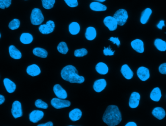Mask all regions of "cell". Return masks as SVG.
<instances>
[{
	"instance_id": "obj_1",
	"label": "cell",
	"mask_w": 166,
	"mask_h": 126,
	"mask_svg": "<svg viewBox=\"0 0 166 126\" xmlns=\"http://www.w3.org/2000/svg\"><path fill=\"white\" fill-rule=\"evenodd\" d=\"M122 114L118 106L109 105L107 107L103 116V120L108 126H115L122 121Z\"/></svg>"
},
{
	"instance_id": "obj_2",
	"label": "cell",
	"mask_w": 166,
	"mask_h": 126,
	"mask_svg": "<svg viewBox=\"0 0 166 126\" xmlns=\"http://www.w3.org/2000/svg\"><path fill=\"white\" fill-rule=\"evenodd\" d=\"M63 79L70 83L82 84L85 81L83 76L78 74V70L73 65H68L64 67L61 72Z\"/></svg>"
},
{
	"instance_id": "obj_3",
	"label": "cell",
	"mask_w": 166,
	"mask_h": 126,
	"mask_svg": "<svg viewBox=\"0 0 166 126\" xmlns=\"http://www.w3.org/2000/svg\"><path fill=\"white\" fill-rule=\"evenodd\" d=\"M30 20L32 24L38 25L41 24L44 20V17L39 8H35L33 9Z\"/></svg>"
},
{
	"instance_id": "obj_4",
	"label": "cell",
	"mask_w": 166,
	"mask_h": 126,
	"mask_svg": "<svg viewBox=\"0 0 166 126\" xmlns=\"http://www.w3.org/2000/svg\"><path fill=\"white\" fill-rule=\"evenodd\" d=\"M113 17L117 21L119 25L123 26L126 24L128 18V13L124 9H119L114 14Z\"/></svg>"
},
{
	"instance_id": "obj_5",
	"label": "cell",
	"mask_w": 166,
	"mask_h": 126,
	"mask_svg": "<svg viewBox=\"0 0 166 126\" xmlns=\"http://www.w3.org/2000/svg\"><path fill=\"white\" fill-rule=\"evenodd\" d=\"M51 103L52 106L56 109L69 107L70 105V101L65 100V99L58 98H52Z\"/></svg>"
},
{
	"instance_id": "obj_6",
	"label": "cell",
	"mask_w": 166,
	"mask_h": 126,
	"mask_svg": "<svg viewBox=\"0 0 166 126\" xmlns=\"http://www.w3.org/2000/svg\"><path fill=\"white\" fill-rule=\"evenodd\" d=\"M55 24L52 20H49L45 24L40 25L39 31L41 34L48 35L54 32L55 28Z\"/></svg>"
},
{
	"instance_id": "obj_7",
	"label": "cell",
	"mask_w": 166,
	"mask_h": 126,
	"mask_svg": "<svg viewBox=\"0 0 166 126\" xmlns=\"http://www.w3.org/2000/svg\"><path fill=\"white\" fill-rule=\"evenodd\" d=\"M104 24L110 31L116 30L118 27L117 21L112 16H107L104 20Z\"/></svg>"
},
{
	"instance_id": "obj_8",
	"label": "cell",
	"mask_w": 166,
	"mask_h": 126,
	"mask_svg": "<svg viewBox=\"0 0 166 126\" xmlns=\"http://www.w3.org/2000/svg\"><path fill=\"white\" fill-rule=\"evenodd\" d=\"M11 113L15 118H18L22 116V108L20 102L18 101L14 102L11 109Z\"/></svg>"
},
{
	"instance_id": "obj_9",
	"label": "cell",
	"mask_w": 166,
	"mask_h": 126,
	"mask_svg": "<svg viewBox=\"0 0 166 126\" xmlns=\"http://www.w3.org/2000/svg\"><path fill=\"white\" fill-rule=\"evenodd\" d=\"M141 95L138 93L134 92L132 93L129 102V105L132 109L136 108L139 105Z\"/></svg>"
},
{
	"instance_id": "obj_10",
	"label": "cell",
	"mask_w": 166,
	"mask_h": 126,
	"mask_svg": "<svg viewBox=\"0 0 166 126\" xmlns=\"http://www.w3.org/2000/svg\"><path fill=\"white\" fill-rule=\"evenodd\" d=\"M137 75L139 79L143 81L148 80L150 76L148 68L144 67H141L138 68L137 70Z\"/></svg>"
},
{
	"instance_id": "obj_11",
	"label": "cell",
	"mask_w": 166,
	"mask_h": 126,
	"mask_svg": "<svg viewBox=\"0 0 166 126\" xmlns=\"http://www.w3.org/2000/svg\"><path fill=\"white\" fill-rule=\"evenodd\" d=\"M43 112L40 110H34L29 115V119L33 123H36L43 117Z\"/></svg>"
},
{
	"instance_id": "obj_12",
	"label": "cell",
	"mask_w": 166,
	"mask_h": 126,
	"mask_svg": "<svg viewBox=\"0 0 166 126\" xmlns=\"http://www.w3.org/2000/svg\"><path fill=\"white\" fill-rule=\"evenodd\" d=\"M131 45L134 50L139 54H142L144 51V43L141 40L136 39L131 43Z\"/></svg>"
},
{
	"instance_id": "obj_13",
	"label": "cell",
	"mask_w": 166,
	"mask_h": 126,
	"mask_svg": "<svg viewBox=\"0 0 166 126\" xmlns=\"http://www.w3.org/2000/svg\"><path fill=\"white\" fill-rule=\"evenodd\" d=\"M53 90L55 95L58 98L61 99H66L68 97L67 92L64 88L62 87L60 85L57 84L55 85L53 88Z\"/></svg>"
},
{
	"instance_id": "obj_14",
	"label": "cell",
	"mask_w": 166,
	"mask_h": 126,
	"mask_svg": "<svg viewBox=\"0 0 166 126\" xmlns=\"http://www.w3.org/2000/svg\"><path fill=\"white\" fill-rule=\"evenodd\" d=\"M106 85H107V83H106L105 80L104 79L98 80L94 83V90L96 92H101L106 87Z\"/></svg>"
},
{
	"instance_id": "obj_15",
	"label": "cell",
	"mask_w": 166,
	"mask_h": 126,
	"mask_svg": "<svg viewBox=\"0 0 166 126\" xmlns=\"http://www.w3.org/2000/svg\"><path fill=\"white\" fill-rule=\"evenodd\" d=\"M89 7L91 10H93L94 11H105L107 10L106 6L99 2H91L89 5Z\"/></svg>"
},
{
	"instance_id": "obj_16",
	"label": "cell",
	"mask_w": 166,
	"mask_h": 126,
	"mask_svg": "<svg viewBox=\"0 0 166 126\" xmlns=\"http://www.w3.org/2000/svg\"><path fill=\"white\" fill-rule=\"evenodd\" d=\"M120 72L122 73L123 77L127 80L131 79L134 76V73L128 65H123L120 69Z\"/></svg>"
},
{
	"instance_id": "obj_17",
	"label": "cell",
	"mask_w": 166,
	"mask_h": 126,
	"mask_svg": "<svg viewBox=\"0 0 166 126\" xmlns=\"http://www.w3.org/2000/svg\"><path fill=\"white\" fill-rule=\"evenodd\" d=\"M26 72L28 75L32 77H35L39 75L41 73V70L38 65L36 64L28 66L26 69Z\"/></svg>"
},
{
	"instance_id": "obj_18",
	"label": "cell",
	"mask_w": 166,
	"mask_h": 126,
	"mask_svg": "<svg viewBox=\"0 0 166 126\" xmlns=\"http://www.w3.org/2000/svg\"><path fill=\"white\" fill-rule=\"evenodd\" d=\"M3 84L7 92L12 93L14 92L16 89V85L13 81L8 78H5L3 80Z\"/></svg>"
},
{
	"instance_id": "obj_19",
	"label": "cell",
	"mask_w": 166,
	"mask_h": 126,
	"mask_svg": "<svg viewBox=\"0 0 166 126\" xmlns=\"http://www.w3.org/2000/svg\"><path fill=\"white\" fill-rule=\"evenodd\" d=\"M82 115V112L78 108L74 109L69 113V117L73 121L79 120Z\"/></svg>"
},
{
	"instance_id": "obj_20",
	"label": "cell",
	"mask_w": 166,
	"mask_h": 126,
	"mask_svg": "<svg viewBox=\"0 0 166 126\" xmlns=\"http://www.w3.org/2000/svg\"><path fill=\"white\" fill-rule=\"evenodd\" d=\"M152 114L155 117L159 120L163 119L166 116L165 110L161 107H156L152 111Z\"/></svg>"
},
{
	"instance_id": "obj_21",
	"label": "cell",
	"mask_w": 166,
	"mask_h": 126,
	"mask_svg": "<svg viewBox=\"0 0 166 126\" xmlns=\"http://www.w3.org/2000/svg\"><path fill=\"white\" fill-rule=\"evenodd\" d=\"M152 14V9L150 8H146L142 12L141 15V19H140L141 23L143 24H147Z\"/></svg>"
},
{
	"instance_id": "obj_22",
	"label": "cell",
	"mask_w": 166,
	"mask_h": 126,
	"mask_svg": "<svg viewBox=\"0 0 166 126\" xmlns=\"http://www.w3.org/2000/svg\"><path fill=\"white\" fill-rule=\"evenodd\" d=\"M97 36V33L95 28L93 27H87L86 30V33H85V37L88 40H93L96 38Z\"/></svg>"
},
{
	"instance_id": "obj_23",
	"label": "cell",
	"mask_w": 166,
	"mask_h": 126,
	"mask_svg": "<svg viewBox=\"0 0 166 126\" xmlns=\"http://www.w3.org/2000/svg\"><path fill=\"white\" fill-rule=\"evenodd\" d=\"M9 53L10 56L14 59H20L22 57L20 51L18 50L13 45H11L9 47Z\"/></svg>"
},
{
	"instance_id": "obj_24",
	"label": "cell",
	"mask_w": 166,
	"mask_h": 126,
	"mask_svg": "<svg viewBox=\"0 0 166 126\" xmlns=\"http://www.w3.org/2000/svg\"><path fill=\"white\" fill-rule=\"evenodd\" d=\"M162 94L159 87L154 88L150 94V98L154 102H158L160 100Z\"/></svg>"
},
{
	"instance_id": "obj_25",
	"label": "cell",
	"mask_w": 166,
	"mask_h": 126,
	"mask_svg": "<svg viewBox=\"0 0 166 126\" xmlns=\"http://www.w3.org/2000/svg\"><path fill=\"white\" fill-rule=\"evenodd\" d=\"M95 69L98 73L101 75H105L108 73V67L106 64L104 63L99 62L95 67Z\"/></svg>"
},
{
	"instance_id": "obj_26",
	"label": "cell",
	"mask_w": 166,
	"mask_h": 126,
	"mask_svg": "<svg viewBox=\"0 0 166 126\" xmlns=\"http://www.w3.org/2000/svg\"><path fill=\"white\" fill-rule=\"evenodd\" d=\"M69 30L71 35H77L80 31V25L76 22H73L69 25Z\"/></svg>"
},
{
	"instance_id": "obj_27",
	"label": "cell",
	"mask_w": 166,
	"mask_h": 126,
	"mask_svg": "<svg viewBox=\"0 0 166 126\" xmlns=\"http://www.w3.org/2000/svg\"><path fill=\"white\" fill-rule=\"evenodd\" d=\"M154 45L158 50L161 51H165L166 50V42L160 39L157 38L155 40Z\"/></svg>"
},
{
	"instance_id": "obj_28",
	"label": "cell",
	"mask_w": 166,
	"mask_h": 126,
	"mask_svg": "<svg viewBox=\"0 0 166 126\" xmlns=\"http://www.w3.org/2000/svg\"><path fill=\"white\" fill-rule=\"evenodd\" d=\"M34 54L40 58H45L48 56L47 50L41 48H36L33 50Z\"/></svg>"
},
{
	"instance_id": "obj_29",
	"label": "cell",
	"mask_w": 166,
	"mask_h": 126,
	"mask_svg": "<svg viewBox=\"0 0 166 126\" xmlns=\"http://www.w3.org/2000/svg\"><path fill=\"white\" fill-rule=\"evenodd\" d=\"M33 37L29 33H23L20 37V41L24 44H29L32 42Z\"/></svg>"
},
{
	"instance_id": "obj_30",
	"label": "cell",
	"mask_w": 166,
	"mask_h": 126,
	"mask_svg": "<svg viewBox=\"0 0 166 126\" xmlns=\"http://www.w3.org/2000/svg\"><path fill=\"white\" fill-rule=\"evenodd\" d=\"M57 50L60 54H66L69 51V48L65 42H61L57 47Z\"/></svg>"
},
{
	"instance_id": "obj_31",
	"label": "cell",
	"mask_w": 166,
	"mask_h": 126,
	"mask_svg": "<svg viewBox=\"0 0 166 126\" xmlns=\"http://www.w3.org/2000/svg\"><path fill=\"white\" fill-rule=\"evenodd\" d=\"M43 7L45 9H51L53 8L56 0H41Z\"/></svg>"
},
{
	"instance_id": "obj_32",
	"label": "cell",
	"mask_w": 166,
	"mask_h": 126,
	"mask_svg": "<svg viewBox=\"0 0 166 126\" xmlns=\"http://www.w3.org/2000/svg\"><path fill=\"white\" fill-rule=\"evenodd\" d=\"M20 26V21L19 20L15 19L12 21H10L8 25V27L9 29L12 30H15L19 28Z\"/></svg>"
},
{
	"instance_id": "obj_33",
	"label": "cell",
	"mask_w": 166,
	"mask_h": 126,
	"mask_svg": "<svg viewBox=\"0 0 166 126\" xmlns=\"http://www.w3.org/2000/svg\"><path fill=\"white\" fill-rule=\"evenodd\" d=\"M87 50L85 48L77 49L74 51V56L76 57H82L86 56L87 54Z\"/></svg>"
},
{
	"instance_id": "obj_34",
	"label": "cell",
	"mask_w": 166,
	"mask_h": 126,
	"mask_svg": "<svg viewBox=\"0 0 166 126\" xmlns=\"http://www.w3.org/2000/svg\"><path fill=\"white\" fill-rule=\"evenodd\" d=\"M35 106L38 108L44 109H46L48 108V105L41 99H37L35 102Z\"/></svg>"
},
{
	"instance_id": "obj_35",
	"label": "cell",
	"mask_w": 166,
	"mask_h": 126,
	"mask_svg": "<svg viewBox=\"0 0 166 126\" xmlns=\"http://www.w3.org/2000/svg\"><path fill=\"white\" fill-rule=\"evenodd\" d=\"M12 0H0V8L5 9L8 8L11 4Z\"/></svg>"
},
{
	"instance_id": "obj_36",
	"label": "cell",
	"mask_w": 166,
	"mask_h": 126,
	"mask_svg": "<svg viewBox=\"0 0 166 126\" xmlns=\"http://www.w3.org/2000/svg\"><path fill=\"white\" fill-rule=\"evenodd\" d=\"M64 1L69 7L72 8L78 6V0H64Z\"/></svg>"
},
{
	"instance_id": "obj_37",
	"label": "cell",
	"mask_w": 166,
	"mask_h": 126,
	"mask_svg": "<svg viewBox=\"0 0 166 126\" xmlns=\"http://www.w3.org/2000/svg\"><path fill=\"white\" fill-rule=\"evenodd\" d=\"M115 51H113L111 49L110 46H109L107 48L104 47V50H103L104 54L105 56H112L114 54Z\"/></svg>"
},
{
	"instance_id": "obj_38",
	"label": "cell",
	"mask_w": 166,
	"mask_h": 126,
	"mask_svg": "<svg viewBox=\"0 0 166 126\" xmlns=\"http://www.w3.org/2000/svg\"><path fill=\"white\" fill-rule=\"evenodd\" d=\"M158 69L160 73L162 74H166V63L160 65Z\"/></svg>"
},
{
	"instance_id": "obj_39",
	"label": "cell",
	"mask_w": 166,
	"mask_h": 126,
	"mask_svg": "<svg viewBox=\"0 0 166 126\" xmlns=\"http://www.w3.org/2000/svg\"><path fill=\"white\" fill-rule=\"evenodd\" d=\"M109 40H110V41H111L114 44H116L118 47H119L120 45V41H119L118 37H111L110 38H109Z\"/></svg>"
},
{
	"instance_id": "obj_40",
	"label": "cell",
	"mask_w": 166,
	"mask_h": 126,
	"mask_svg": "<svg viewBox=\"0 0 166 126\" xmlns=\"http://www.w3.org/2000/svg\"><path fill=\"white\" fill-rule=\"evenodd\" d=\"M164 26H165V21L164 20H160L157 25V28L160 29V30H162Z\"/></svg>"
},
{
	"instance_id": "obj_41",
	"label": "cell",
	"mask_w": 166,
	"mask_h": 126,
	"mask_svg": "<svg viewBox=\"0 0 166 126\" xmlns=\"http://www.w3.org/2000/svg\"><path fill=\"white\" fill-rule=\"evenodd\" d=\"M53 123L52 122H48L47 123H44V124H39L38 125V126H53Z\"/></svg>"
},
{
	"instance_id": "obj_42",
	"label": "cell",
	"mask_w": 166,
	"mask_h": 126,
	"mask_svg": "<svg viewBox=\"0 0 166 126\" xmlns=\"http://www.w3.org/2000/svg\"><path fill=\"white\" fill-rule=\"evenodd\" d=\"M5 101V98L4 97V96L0 95V105H1L2 103H3Z\"/></svg>"
},
{
	"instance_id": "obj_43",
	"label": "cell",
	"mask_w": 166,
	"mask_h": 126,
	"mask_svg": "<svg viewBox=\"0 0 166 126\" xmlns=\"http://www.w3.org/2000/svg\"><path fill=\"white\" fill-rule=\"evenodd\" d=\"M126 126H137L136 123H135L134 122H128V123L126 124L125 125Z\"/></svg>"
},
{
	"instance_id": "obj_44",
	"label": "cell",
	"mask_w": 166,
	"mask_h": 126,
	"mask_svg": "<svg viewBox=\"0 0 166 126\" xmlns=\"http://www.w3.org/2000/svg\"><path fill=\"white\" fill-rule=\"evenodd\" d=\"M95 1H96L97 2H103L105 1L106 0H95Z\"/></svg>"
},
{
	"instance_id": "obj_45",
	"label": "cell",
	"mask_w": 166,
	"mask_h": 126,
	"mask_svg": "<svg viewBox=\"0 0 166 126\" xmlns=\"http://www.w3.org/2000/svg\"><path fill=\"white\" fill-rule=\"evenodd\" d=\"M1 34H0V38H1Z\"/></svg>"
},
{
	"instance_id": "obj_46",
	"label": "cell",
	"mask_w": 166,
	"mask_h": 126,
	"mask_svg": "<svg viewBox=\"0 0 166 126\" xmlns=\"http://www.w3.org/2000/svg\"><path fill=\"white\" fill-rule=\"evenodd\" d=\"M25 1H27V0H25Z\"/></svg>"
}]
</instances>
